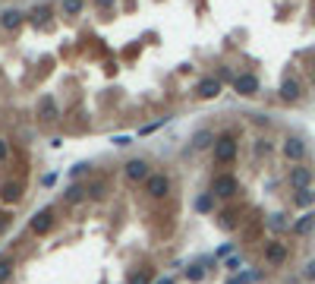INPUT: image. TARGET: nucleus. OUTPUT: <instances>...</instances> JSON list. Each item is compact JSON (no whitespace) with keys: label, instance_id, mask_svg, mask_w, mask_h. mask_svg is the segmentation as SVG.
Wrapping results in <instances>:
<instances>
[{"label":"nucleus","instance_id":"obj_1","mask_svg":"<svg viewBox=\"0 0 315 284\" xmlns=\"http://www.w3.org/2000/svg\"><path fill=\"white\" fill-rule=\"evenodd\" d=\"M233 158H236V139H233V136H221V139H214V161L230 164Z\"/></svg>","mask_w":315,"mask_h":284},{"label":"nucleus","instance_id":"obj_2","mask_svg":"<svg viewBox=\"0 0 315 284\" xmlns=\"http://www.w3.org/2000/svg\"><path fill=\"white\" fill-rule=\"evenodd\" d=\"M167 189H171V177H167V174H152V177L145 180V193L155 196V199L167 196Z\"/></svg>","mask_w":315,"mask_h":284},{"label":"nucleus","instance_id":"obj_3","mask_svg":"<svg viewBox=\"0 0 315 284\" xmlns=\"http://www.w3.org/2000/svg\"><path fill=\"white\" fill-rule=\"evenodd\" d=\"M211 193H214V196H233V193H236V177L217 174V177L211 180Z\"/></svg>","mask_w":315,"mask_h":284},{"label":"nucleus","instance_id":"obj_4","mask_svg":"<svg viewBox=\"0 0 315 284\" xmlns=\"http://www.w3.org/2000/svg\"><path fill=\"white\" fill-rule=\"evenodd\" d=\"M126 177H129V180H133V183H139V180L145 183L148 177H152V170H148V164H145L142 158H133V161H129V164H126Z\"/></svg>","mask_w":315,"mask_h":284},{"label":"nucleus","instance_id":"obj_5","mask_svg":"<svg viewBox=\"0 0 315 284\" xmlns=\"http://www.w3.org/2000/svg\"><path fill=\"white\" fill-rule=\"evenodd\" d=\"M284 259H287V243L271 240V243L265 246V262H268V265H281Z\"/></svg>","mask_w":315,"mask_h":284},{"label":"nucleus","instance_id":"obj_6","mask_svg":"<svg viewBox=\"0 0 315 284\" xmlns=\"http://www.w3.org/2000/svg\"><path fill=\"white\" fill-rule=\"evenodd\" d=\"M233 89L239 92V95H255L258 92V79L252 73H239L236 79H233Z\"/></svg>","mask_w":315,"mask_h":284},{"label":"nucleus","instance_id":"obj_7","mask_svg":"<svg viewBox=\"0 0 315 284\" xmlns=\"http://www.w3.org/2000/svg\"><path fill=\"white\" fill-rule=\"evenodd\" d=\"M284 155H287V161H296V164H300V161L306 158L303 139H287V142H284Z\"/></svg>","mask_w":315,"mask_h":284},{"label":"nucleus","instance_id":"obj_8","mask_svg":"<svg viewBox=\"0 0 315 284\" xmlns=\"http://www.w3.org/2000/svg\"><path fill=\"white\" fill-rule=\"evenodd\" d=\"M309 180H312L309 167H300V164H296V167L290 170V186H296V189H309Z\"/></svg>","mask_w":315,"mask_h":284},{"label":"nucleus","instance_id":"obj_9","mask_svg":"<svg viewBox=\"0 0 315 284\" xmlns=\"http://www.w3.org/2000/svg\"><path fill=\"white\" fill-rule=\"evenodd\" d=\"M51 224H54V212H51V208H41V212L32 218V231L35 234H44Z\"/></svg>","mask_w":315,"mask_h":284},{"label":"nucleus","instance_id":"obj_10","mask_svg":"<svg viewBox=\"0 0 315 284\" xmlns=\"http://www.w3.org/2000/svg\"><path fill=\"white\" fill-rule=\"evenodd\" d=\"M38 111H41L44 120H57V104H54L51 95H41V98H38Z\"/></svg>","mask_w":315,"mask_h":284},{"label":"nucleus","instance_id":"obj_11","mask_svg":"<svg viewBox=\"0 0 315 284\" xmlns=\"http://www.w3.org/2000/svg\"><path fill=\"white\" fill-rule=\"evenodd\" d=\"M0 199L4 202H19L22 199V186L19 183H4L0 186Z\"/></svg>","mask_w":315,"mask_h":284},{"label":"nucleus","instance_id":"obj_12","mask_svg":"<svg viewBox=\"0 0 315 284\" xmlns=\"http://www.w3.org/2000/svg\"><path fill=\"white\" fill-rule=\"evenodd\" d=\"M196 92L202 95V98H217V95H221V82L217 79H202Z\"/></svg>","mask_w":315,"mask_h":284},{"label":"nucleus","instance_id":"obj_13","mask_svg":"<svg viewBox=\"0 0 315 284\" xmlns=\"http://www.w3.org/2000/svg\"><path fill=\"white\" fill-rule=\"evenodd\" d=\"M281 98L284 101H296V98H300V82H296V79H284L281 82Z\"/></svg>","mask_w":315,"mask_h":284},{"label":"nucleus","instance_id":"obj_14","mask_svg":"<svg viewBox=\"0 0 315 284\" xmlns=\"http://www.w3.org/2000/svg\"><path fill=\"white\" fill-rule=\"evenodd\" d=\"M19 23H22L19 10H4V13H0V26H4V29H16Z\"/></svg>","mask_w":315,"mask_h":284},{"label":"nucleus","instance_id":"obj_15","mask_svg":"<svg viewBox=\"0 0 315 284\" xmlns=\"http://www.w3.org/2000/svg\"><path fill=\"white\" fill-rule=\"evenodd\" d=\"M211 142H214V133H211V129H199L196 136H192V145H196V148H205V145H211Z\"/></svg>","mask_w":315,"mask_h":284},{"label":"nucleus","instance_id":"obj_16","mask_svg":"<svg viewBox=\"0 0 315 284\" xmlns=\"http://www.w3.org/2000/svg\"><path fill=\"white\" fill-rule=\"evenodd\" d=\"M82 196H85L82 183H69V186H66V193H63V199H66V202H79Z\"/></svg>","mask_w":315,"mask_h":284},{"label":"nucleus","instance_id":"obj_17","mask_svg":"<svg viewBox=\"0 0 315 284\" xmlns=\"http://www.w3.org/2000/svg\"><path fill=\"white\" fill-rule=\"evenodd\" d=\"M312 224H315V215L309 212V215H303V221H296V224H293V234H309V231H312Z\"/></svg>","mask_w":315,"mask_h":284},{"label":"nucleus","instance_id":"obj_18","mask_svg":"<svg viewBox=\"0 0 315 284\" xmlns=\"http://www.w3.org/2000/svg\"><path fill=\"white\" fill-rule=\"evenodd\" d=\"M60 7H63V13H66V16H79V13H82V7H85V0H63Z\"/></svg>","mask_w":315,"mask_h":284},{"label":"nucleus","instance_id":"obj_19","mask_svg":"<svg viewBox=\"0 0 315 284\" xmlns=\"http://www.w3.org/2000/svg\"><path fill=\"white\" fill-rule=\"evenodd\" d=\"M13 272V259H0V284H4Z\"/></svg>","mask_w":315,"mask_h":284},{"label":"nucleus","instance_id":"obj_20","mask_svg":"<svg viewBox=\"0 0 315 284\" xmlns=\"http://www.w3.org/2000/svg\"><path fill=\"white\" fill-rule=\"evenodd\" d=\"M129 284H148V275L145 272H133L129 275Z\"/></svg>","mask_w":315,"mask_h":284},{"label":"nucleus","instance_id":"obj_21","mask_svg":"<svg viewBox=\"0 0 315 284\" xmlns=\"http://www.w3.org/2000/svg\"><path fill=\"white\" fill-rule=\"evenodd\" d=\"M44 16H47V7H35V10H32V23H41Z\"/></svg>","mask_w":315,"mask_h":284},{"label":"nucleus","instance_id":"obj_22","mask_svg":"<svg viewBox=\"0 0 315 284\" xmlns=\"http://www.w3.org/2000/svg\"><path fill=\"white\" fill-rule=\"evenodd\" d=\"M214 196V193H211ZM211 196H202L199 202H196V208H199V212H208V208H211Z\"/></svg>","mask_w":315,"mask_h":284},{"label":"nucleus","instance_id":"obj_23","mask_svg":"<svg viewBox=\"0 0 315 284\" xmlns=\"http://www.w3.org/2000/svg\"><path fill=\"white\" fill-rule=\"evenodd\" d=\"M164 123H167V117H164V120H158V123H148V126H142L139 133H142V136H148V133H155L158 126H164Z\"/></svg>","mask_w":315,"mask_h":284},{"label":"nucleus","instance_id":"obj_24","mask_svg":"<svg viewBox=\"0 0 315 284\" xmlns=\"http://www.w3.org/2000/svg\"><path fill=\"white\" fill-rule=\"evenodd\" d=\"M186 275H189V281H202V278H205V272H202L199 265H192V269H189Z\"/></svg>","mask_w":315,"mask_h":284},{"label":"nucleus","instance_id":"obj_25","mask_svg":"<svg viewBox=\"0 0 315 284\" xmlns=\"http://www.w3.org/2000/svg\"><path fill=\"white\" fill-rule=\"evenodd\" d=\"M296 199H300V205H309L312 202V189H300V196H296Z\"/></svg>","mask_w":315,"mask_h":284},{"label":"nucleus","instance_id":"obj_26","mask_svg":"<svg viewBox=\"0 0 315 284\" xmlns=\"http://www.w3.org/2000/svg\"><path fill=\"white\" fill-rule=\"evenodd\" d=\"M7 155H10V145H7V142H4V139H0V161H4V158H7Z\"/></svg>","mask_w":315,"mask_h":284},{"label":"nucleus","instance_id":"obj_27","mask_svg":"<svg viewBox=\"0 0 315 284\" xmlns=\"http://www.w3.org/2000/svg\"><path fill=\"white\" fill-rule=\"evenodd\" d=\"M227 269H239V256H230V259H227Z\"/></svg>","mask_w":315,"mask_h":284},{"label":"nucleus","instance_id":"obj_28","mask_svg":"<svg viewBox=\"0 0 315 284\" xmlns=\"http://www.w3.org/2000/svg\"><path fill=\"white\" fill-rule=\"evenodd\" d=\"M306 275H309V278H315V262H309V265H306Z\"/></svg>","mask_w":315,"mask_h":284},{"label":"nucleus","instance_id":"obj_29","mask_svg":"<svg viewBox=\"0 0 315 284\" xmlns=\"http://www.w3.org/2000/svg\"><path fill=\"white\" fill-rule=\"evenodd\" d=\"M95 4H98V7H101V10H107V7H110V4H114V0H95Z\"/></svg>","mask_w":315,"mask_h":284},{"label":"nucleus","instance_id":"obj_30","mask_svg":"<svg viewBox=\"0 0 315 284\" xmlns=\"http://www.w3.org/2000/svg\"><path fill=\"white\" fill-rule=\"evenodd\" d=\"M4 227H7V215H4V212H0V231H4Z\"/></svg>","mask_w":315,"mask_h":284},{"label":"nucleus","instance_id":"obj_31","mask_svg":"<svg viewBox=\"0 0 315 284\" xmlns=\"http://www.w3.org/2000/svg\"><path fill=\"white\" fill-rule=\"evenodd\" d=\"M155 284H174V281H171V278H161V281H155Z\"/></svg>","mask_w":315,"mask_h":284}]
</instances>
